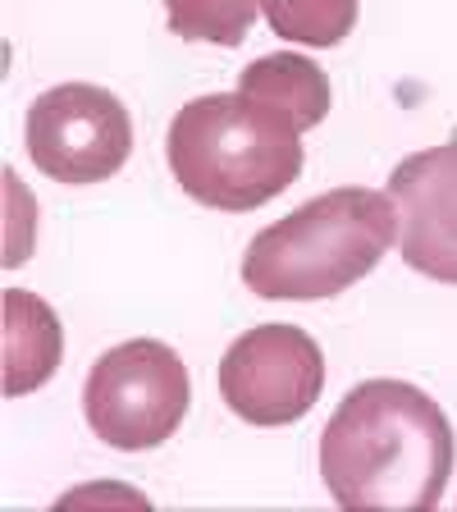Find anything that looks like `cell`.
Instances as JSON below:
<instances>
[{
    "label": "cell",
    "mask_w": 457,
    "mask_h": 512,
    "mask_svg": "<svg viewBox=\"0 0 457 512\" xmlns=\"http://www.w3.org/2000/svg\"><path fill=\"white\" fill-rule=\"evenodd\" d=\"M444 407L407 380H366L320 430V476L348 512H430L453 476Z\"/></svg>",
    "instance_id": "obj_1"
},
{
    "label": "cell",
    "mask_w": 457,
    "mask_h": 512,
    "mask_svg": "<svg viewBox=\"0 0 457 512\" xmlns=\"http://www.w3.org/2000/svg\"><path fill=\"white\" fill-rule=\"evenodd\" d=\"M170 174L192 202L243 215L275 202L302 174V128L252 92L192 96L165 133Z\"/></svg>",
    "instance_id": "obj_2"
},
{
    "label": "cell",
    "mask_w": 457,
    "mask_h": 512,
    "mask_svg": "<svg viewBox=\"0 0 457 512\" xmlns=\"http://www.w3.org/2000/svg\"><path fill=\"white\" fill-rule=\"evenodd\" d=\"M403 234L398 202L380 188L320 192L247 243L243 284L266 302L334 298L380 266Z\"/></svg>",
    "instance_id": "obj_3"
},
{
    "label": "cell",
    "mask_w": 457,
    "mask_h": 512,
    "mask_svg": "<svg viewBox=\"0 0 457 512\" xmlns=\"http://www.w3.org/2000/svg\"><path fill=\"white\" fill-rule=\"evenodd\" d=\"M192 403L183 357L160 339H128L101 352L83 380V416L115 453H147L174 439Z\"/></svg>",
    "instance_id": "obj_4"
},
{
    "label": "cell",
    "mask_w": 457,
    "mask_h": 512,
    "mask_svg": "<svg viewBox=\"0 0 457 512\" xmlns=\"http://www.w3.org/2000/svg\"><path fill=\"white\" fill-rule=\"evenodd\" d=\"M23 147L46 179L64 188L106 183L133 151V119L115 92L96 83L46 87L23 119Z\"/></svg>",
    "instance_id": "obj_5"
},
{
    "label": "cell",
    "mask_w": 457,
    "mask_h": 512,
    "mask_svg": "<svg viewBox=\"0 0 457 512\" xmlns=\"http://www.w3.org/2000/svg\"><path fill=\"white\" fill-rule=\"evenodd\" d=\"M325 352L302 325L266 320L220 357V398L247 426H293L320 403Z\"/></svg>",
    "instance_id": "obj_6"
},
{
    "label": "cell",
    "mask_w": 457,
    "mask_h": 512,
    "mask_svg": "<svg viewBox=\"0 0 457 512\" xmlns=\"http://www.w3.org/2000/svg\"><path fill=\"white\" fill-rule=\"evenodd\" d=\"M389 197L403 215V261L435 284H457V138L398 160Z\"/></svg>",
    "instance_id": "obj_7"
},
{
    "label": "cell",
    "mask_w": 457,
    "mask_h": 512,
    "mask_svg": "<svg viewBox=\"0 0 457 512\" xmlns=\"http://www.w3.org/2000/svg\"><path fill=\"white\" fill-rule=\"evenodd\" d=\"M0 325H5V398L37 394L64 362V330L51 302L28 288H5L0 298Z\"/></svg>",
    "instance_id": "obj_8"
},
{
    "label": "cell",
    "mask_w": 457,
    "mask_h": 512,
    "mask_svg": "<svg viewBox=\"0 0 457 512\" xmlns=\"http://www.w3.org/2000/svg\"><path fill=\"white\" fill-rule=\"evenodd\" d=\"M238 92H252L270 106L288 110V115L298 119V128H320V119L330 115V78L320 69L316 60L298 51H275V55H261L252 60L238 74Z\"/></svg>",
    "instance_id": "obj_9"
},
{
    "label": "cell",
    "mask_w": 457,
    "mask_h": 512,
    "mask_svg": "<svg viewBox=\"0 0 457 512\" xmlns=\"http://www.w3.org/2000/svg\"><path fill=\"white\" fill-rule=\"evenodd\" d=\"M261 14H266V23L284 42L330 51V46H339L357 28L362 0H266Z\"/></svg>",
    "instance_id": "obj_10"
},
{
    "label": "cell",
    "mask_w": 457,
    "mask_h": 512,
    "mask_svg": "<svg viewBox=\"0 0 457 512\" xmlns=\"http://www.w3.org/2000/svg\"><path fill=\"white\" fill-rule=\"evenodd\" d=\"M266 0H165L170 32L183 42L243 46Z\"/></svg>",
    "instance_id": "obj_11"
},
{
    "label": "cell",
    "mask_w": 457,
    "mask_h": 512,
    "mask_svg": "<svg viewBox=\"0 0 457 512\" xmlns=\"http://www.w3.org/2000/svg\"><path fill=\"white\" fill-rule=\"evenodd\" d=\"M5 266L19 270L37 243V197L19 183V170L5 165Z\"/></svg>",
    "instance_id": "obj_12"
},
{
    "label": "cell",
    "mask_w": 457,
    "mask_h": 512,
    "mask_svg": "<svg viewBox=\"0 0 457 512\" xmlns=\"http://www.w3.org/2000/svg\"><path fill=\"white\" fill-rule=\"evenodd\" d=\"M78 503H128V508H151L147 494L138 490H124V485H87V490L64 494L55 508H78Z\"/></svg>",
    "instance_id": "obj_13"
}]
</instances>
